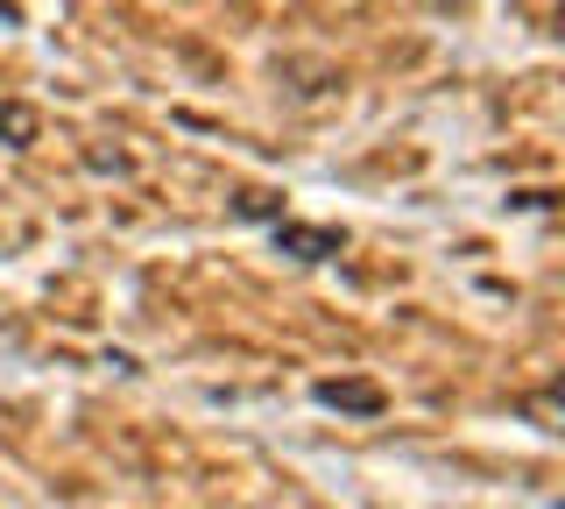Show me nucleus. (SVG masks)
I'll return each mask as SVG.
<instances>
[{
  "label": "nucleus",
  "mask_w": 565,
  "mask_h": 509,
  "mask_svg": "<svg viewBox=\"0 0 565 509\" xmlns=\"http://www.w3.org/2000/svg\"><path fill=\"white\" fill-rule=\"evenodd\" d=\"M318 403H340V411H382L375 382H318Z\"/></svg>",
  "instance_id": "f257e3e1"
},
{
  "label": "nucleus",
  "mask_w": 565,
  "mask_h": 509,
  "mask_svg": "<svg viewBox=\"0 0 565 509\" xmlns=\"http://www.w3.org/2000/svg\"><path fill=\"white\" fill-rule=\"evenodd\" d=\"M282 248H297L305 262H318V255L340 248V234H332V226H282Z\"/></svg>",
  "instance_id": "f03ea898"
},
{
  "label": "nucleus",
  "mask_w": 565,
  "mask_h": 509,
  "mask_svg": "<svg viewBox=\"0 0 565 509\" xmlns=\"http://www.w3.org/2000/svg\"><path fill=\"white\" fill-rule=\"evenodd\" d=\"M523 417H552V432H565V382H552V390L523 396Z\"/></svg>",
  "instance_id": "7ed1b4c3"
}]
</instances>
